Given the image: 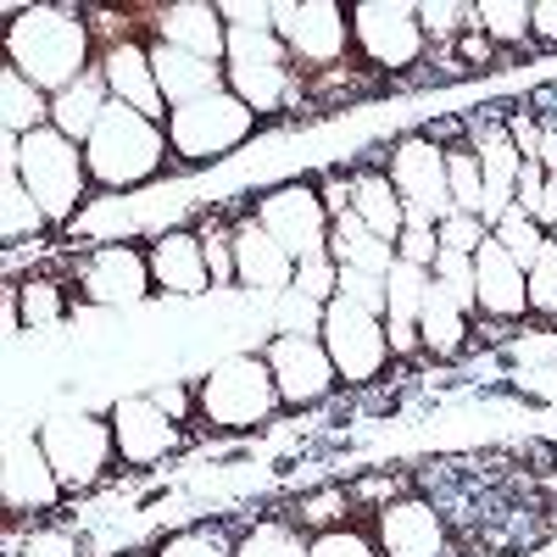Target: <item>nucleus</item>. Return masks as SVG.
Listing matches in <instances>:
<instances>
[{
    "label": "nucleus",
    "instance_id": "nucleus-4",
    "mask_svg": "<svg viewBox=\"0 0 557 557\" xmlns=\"http://www.w3.org/2000/svg\"><path fill=\"white\" fill-rule=\"evenodd\" d=\"M168 157H173V151H168V128L151 123L146 112L123 107V101L107 107L101 128L89 134V146H84L89 178H96L101 190H134V184L157 178Z\"/></svg>",
    "mask_w": 557,
    "mask_h": 557
},
{
    "label": "nucleus",
    "instance_id": "nucleus-43",
    "mask_svg": "<svg viewBox=\"0 0 557 557\" xmlns=\"http://www.w3.org/2000/svg\"><path fill=\"white\" fill-rule=\"evenodd\" d=\"M307 557H380V546L368 541L362 530H351V524H335V530L312 535V552Z\"/></svg>",
    "mask_w": 557,
    "mask_h": 557
},
{
    "label": "nucleus",
    "instance_id": "nucleus-31",
    "mask_svg": "<svg viewBox=\"0 0 557 557\" xmlns=\"http://www.w3.org/2000/svg\"><path fill=\"white\" fill-rule=\"evenodd\" d=\"M307 552H312V541L296 524H285V519H257L235 541V557H307Z\"/></svg>",
    "mask_w": 557,
    "mask_h": 557
},
{
    "label": "nucleus",
    "instance_id": "nucleus-21",
    "mask_svg": "<svg viewBox=\"0 0 557 557\" xmlns=\"http://www.w3.org/2000/svg\"><path fill=\"white\" fill-rule=\"evenodd\" d=\"M474 290H480V312L496 323H513L530 312V273L507 257L502 240H485L474 251Z\"/></svg>",
    "mask_w": 557,
    "mask_h": 557
},
{
    "label": "nucleus",
    "instance_id": "nucleus-35",
    "mask_svg": "<svg viewBox=\"0 0 557 557\" xmlns=\"http://www.w3.org/2000/svg\"><path fill=\"white\" fill-rule=\"evenodd\" d=\"M196 235H201V246H207L212 290L235 285V223H223V218H201V223H196Z\"/></svg>",
    "mask_w": 557,
    "mask_h": 557
},
{
    "label": "nucleus",
    "instance_id": "nucleus-40",
    "mask_svg": "<svg viewBox=\"0 0 557 557\" xmlns=\"http://www.w3.org/2000/svg\"><path fill=\"white\" fill-rule=\"evenodd\" d=\"M396 257L412 262V268H435V257H441V223H418V218H407L401 240H396Z\"/></svg>",
    "mask_w": 557,
    "mask_h": 557
},
{
    "label": "nucleus",
    "instance_id": "nucleus-50",
    "mask_svg": "<svg viewBox=\"0 0 557 557\" xmlns=\"http://www.w3.org/2000/svg\"><path fill=\"white\" fill-rule=\"evenodd\" d=\"M530 34L541 45H557V0H530Z\"/></svg>",
    "mask_w": 557,
    "mask_h": 557
},
{
    "label": "nucleus",
    "instance_id": "nucleus-6",
    "mask_svg": "<svg viewBox=\"0 0 557 557\" xmlns=\"http://www.w3.org/2000/svg\"><path fill=\"white\" fill-rule=\"evenodd\" d=\"M223 84L235 96L268 117L296 96V62L285 51V39L273 28H228V57H223Z\"/></svg>",
    "mask_w": 557,
    "mask_h": 557
},
{
    "label": "nucleus",
    "instance_id": "nucleus-32",
    "mask_svg": "<svg viewBox=\"0 0 557 557\" xmlns=\"http://www.w3.org/2000/svg\"><path fill=\"white\" fill-rule=\"evenodd\" d=\"M474 28L491 45H524L530 34V0H480L474 7Z\"/></svg>",
    "mask_w": 557,
    "mask_h": 557
},
{
    "label": "nucleus",
    "instance_id": "nucleus-46",
    "mask_svg": "<svg viewBox=\"0 0 557 557\" xmlns=\"http://www.w3.org/2000/svg\"><path fill=\"white\" fill-rule=\"evenodd\" d=\"M223 23L228 28H273V7L268 0H223Z\"/></svg>",
    "mask_w": 557,
    "mask_h": 557
},
{
    "label": "nucleus",
    "instance_id": "nucleus-11",
    "mask_svg": "<svg viewBox=\"0 0 557 557\" xmlns=\"http://www.w3.org/2000/svg\"><path fill=\"white\" fill-rule=\"evenodd\" d=\"M257 223H262L296 262L330 257V228H335V218H330V207H323V196H318V178H290V184H278V190H268V196L257 201Z\"/></svg>",
    "mask_w": 557,
    "mask_h": 557
},
{
    "label": "nucleus",
    "instance_id": "nucleus-42",
    "mask_svg": "<svg viewBox=\"0 0 557 557\" xmlns=\"http://www.w3.org/2000/svg\"><path fill=\"white\" fill-rule=\"evenodd\" d=\"M335 285H341V262H335V257L296 262V285H290V290H301V296H312V301L330 307V301H335Z\"/></svg>",
    "mask_w": 557,
    "mask_h": 557
},
{
    "label": "nucleus",
    "instance_id": "nucleus-13",
    "mask_svg": "<svg viewBox=\"0 0 557 557\" xmlns=\"http://www.w3.org/2000/svg\"><path fill=\"white\" fill-rule=\"evenodd\" d=\"M78 290H84V301H96V307H139L157 290L151 257L139 246H123V240H101L78 262Z\"/></svg>",
    "mask_w": 557,
    "mask_h": 557
},
{
    "label": "nucleus",
    "instance_id": "nucleus-49",
    "mask_svg": "<svg viewBox=\"0 0 557 557\" xmlns=\"http://www.w3.org/2000/svg\"><path fill=\"white\" fill-rule=\"evenodd\" d=\"M28 557H78V541L67 530H39L28 535Z\"/></svg>",
    "mask_w": 557,
    "mask_h": 557
},
{
    "label": "nucleus",
    "instance_id": "nucleus-23",
    "mask_svg": "<svg viewBox=\"0 0 557 557\" xmlns=\"http://www.w3.org/2000/svg\"><path fill=\"white\" fill-rule=\"evenodd\" d=\"M151 67H157V89H162L168 112L212 96V89H223V67L218 62H201L190 51H173V45H162V39L151 45Z\"/></svg>",
    "mask_w": 557,
    "mask_h": 557
},
{
    "label": "nucleus",
    "instance_id": "nucleus-5",
    "mask_svg": "<svg viewBox=\"0 0 557 557\" xmlns=\"http://www.w3.org/2000/svg\"><path fill=\"white\" fill-rule=\"evenodd\" d=\"M162 128H168V151L178 162L207 168V162H223L228 151H240L257 134V112L223 84V89H212V96H201L190 107H173Z\"/></svg>",
    "mask_w": 557,
    "mask_h": 557
},
{
    "label": "nucleus",
    "instance_id": "nucleus-26",
    "mask_svg": "<svg viewBox=\"0 0 557 557\" xmlns=\"http://www.w3.org/2000/svg\"><path fill=\"white\" fill-rule=\"evenodd\" d=\"M330 257L341 268H357V273H374V278H391V268L401 262L391 240H380L374 228H368L357 212H341L335 228H330Z\"/></svg>",
    "mask_w": 557,
    "mask_h": 557
},
{
    "label": "nucleus",
    "instance_id": "nucleus-27",
    "mask_svg": "<svg viewBox=\"0 0 557 557\" xmlns=\"http://www.w3.org/2000/svg\"><path fill=\"white\" fill-rule=\"evenodd\" d=\"M0 128L12 139H28L34 128H51V96L28 84L17 67H0Z\"/></svg>",
    "mask_w": 557,
    "mask_h": 557
},
{
    "label": "nucleus",
    "instance_id": "nucleus-10",
    "mask_svg": "<svg viewBox=\"0 0 557 557\" xmlns=\"http://www.w3.org/2000/svg\"><path fill=\"white\" fill-rule=\"evenodd\" d=\"M391 184L407 207V218L418 223H446L451 207V178H446V146L435 134H401L391 146Z\"/></svg>",
    "mask_w": 557,
    "mask_h": 557
},
{
    "label": "nucleus",
    "instance_id": "nucleus-7",
    "mask_svg": "<svg viewBox=\"0 0 557 557\" xmlns=\"http://www.w3.org/2000/svg\"><path fill=\"white\" fill-rule=\"evenodd\" d=\"M273 34L285 39L296 67L330 73L346 62L351 45V12L335 0H273Z\"/></svg>",
    "mask_w": 557,
    "mask_h": 557
},
{
    "label": "nucleus",
    "instance_id": "nucleus-25",
    "mask_svg": "<svg viewBox=\"0 0 557 557\" xmlns=\"http://www.w3.org/2000/svg\"><path fill=\"white\" fill-rule=\"evenodd\" d=\"M351 212L374 228L380 240H401V228H407V207H401V196H396V184H391V173H380V168H357L351 173Z\"/></svg>",
    "mask_w": 557,
    "mask_h": 557
},
{
    "label": "nucleus",
    "instance_id": "nucleus-28",
    "mask_svg": "<svg viewBox=\"0 0 557 557\" xmlns=\"http://www.w3.org/2000/svg\"><path fill=\"white\" fill-rule=\"evenodd\" d=\"M418 341H424L430 357H457L462 341H469V312H462L430 273V296H424V318H418Z\"/></svg>",
    "mask_w": 557,
    "mask_h": 557
},
{
    "label": "nucleus",
    "instance_id": "nucleus-38",
    "mask_svg": "<svg viewBox=\"0 0 557 557\" xmlns=\"http://www.w3.org/2000/svg\"><path fill=\"white\" fill-rule=\"evenodd\" d=\"M424 39H457L462 28H474V7H457V0H424L418 7Z\"/></svg>",
    "mask_w": 557,
    "mask_h": 557
},
{
    "label": "nucleus",
    "instance_id": "nucleus-51",
    "mask_svg": "<svg viewBox=\"0 0 557 557\" xmlns=\"http://www.w3.org/2000/svg\"><path fill=\"white\" fill-rule=\"evenodd\" d=\"M341 502H346V496H335V491H330V496H312V502H307V513H301V519H307V524H330V519H335V507H341ZM330 530H335V524H330Z\"/></svg>",
    "mask_w": 557,
    "mask_h": 557
},
{
    "label": "nucleus",
    "instance_id": "nucleus-15",
    "mask_svg": "<svg viewBox=\"0 0 557 557\" xmlns=\"http://www.w3.org/2000/svg\"><path fill=\"white\" fill-rule=\"evenodd\" d=\"M62 474L51 469V451L39 446V435L17 430L7 441V469H0V496H7V513L28 519V513H51L62 502Z\"/></svg>",
    "mask_w": 557,
    "mask_h": 557
},
{
    "label": "nucleus",
    "instance_id": "nucleus-14",
    "mask_svg": "<svg viewBox=\"0 0 557 557\" xmlns=\"http://www.w3.org/2000/svg\"><path fill=\"white\" fill-rule=\"evenodd\" d=\"M268 368H273V385H278V401L285 407H318L341 385L330 351H323L318 335H278L268 341Z\"/></svg>",
    "mask_w": 557,
    "mask_h": 557
},
{
    "label": "nucleus",
    "instance_id": "nucleus-24",
    "mask_svg": "<svg viewBox=\"0 0 557 557\" xmlns=\"http://www.w3.org/2000/svg\"><path fill=\"white\" fill-rule=\"evenodd\" d=\"M107 107H112V89H107V78L96 67V73H84L78 84H67L62 96H51V128H62L73 146H89V134L101 128Z\"/></svg>",
    "mask_w": 557,
    "mask_h": 557
},
{
    "label": "nucleus",
    "instance_id": "nucleus-44",
    "mask_svg": "<svg viewBox=\"0 0 557 557\" xmlns=\"http://www.w3.org/2000/svg\"><path fill=\"white\" fill-rule=\"evenodd\" d=\"M278 318H285V335H318L323 330V301H312L301 290H285L278 296Z\"/></svg>",
    "mask_w": 557,
    "mask_h": 557
},
{
    "label": "nucleus",
    "instance_id": "nucleus-1",
    "mask_svg": "<svg viewBox=\"0 0 557 557\" xmlns=\"http://www.w3.org/2000/svg\"><path fill=\"white\" fill-rule=\"evenodd\" d=\"M7 67H17L45 96H62L89 73V23L73 7H23L7 28Z\"/></svg>",
    "mask_w": 557,
    "mask_h": 557
},
{
    "label": "nucleus",
    "instance_id": "nucleus-47",
    "mask_svg": "<svg viewBox=\"0 0 557 557\" xmlns=\"http://www.w3.org/2000/svg\"><path fill=\"white\" fill-rule=\"evenodd\" d=\"M541 196H546V168L541 162H524L519 168V184H513V207L535 218L541 212Z\"/></svg>",
    "mask_w": 557,
    "mask_h": 557
},
{
    "label": "nucleus",
    "instance_id": "nucleus-9",
    "mask_svg": "<svg viewBox=\"0 0 557 557\" xmlns=\"http://www.w3.org/2000/svg\"><path fill=\"white\" fill-rule=\"evenodd\" d=\"M323 351H330L341 385H374L391 362V341H385V318L380 312H362L351 301H330L323 307V330H318Z\"/></svg>",
    "mask_w": 557,
    "mask_h": 557
},
{
    "label": "nucleus",
    "instance_id": "nucleus-45",
    "mask_svg": "<svg viewBox=\"0 0 557 557\" xmlns=\"http://www.w3.org/2000/svg\"><path fill=\"white\" fill-rule=\"evenodd\" d=\"M151 401L173 418V424H190V418H201V407H196V391H184L178 380H168V385H157L151 391Z\"/></svg>",
    "mask_w": 557,
    "mask_h": 557
},
{
    "label": "nucleus",
    "instance_id": "nucleus-22",
    "mask_svg": "<svg viewBox=\"0 0 557 557\" xmlns=\"http://www.w3.org/2000/svg\"><path fill=\"white\" fill-rule=\"evenodd\" d=\"M157 39L173 45V51H190L201 62H218L228 57V23L218 7H207V0H178V7H162L157 12Z\"/></svg>",
    "mask_w": 557,
    "mask_h": 557
},
{
    "label": "nucleus",
    "instance_id": "nucleus-20",
    "mask_svg": "<svg viewBox=\"0 0 557 557\" xmlns=\"http://www.w3.org/2000/svg\"><path fill=\"white\" fill-rule=\"evenodd\" d=\"M151 278L162 296H178V301H196L212 290V268H207V246L196 228H162L151 240Z\"/></svg>",
    "mask_w": 557,
    "mask_h": 557
},
{
    "label": "nucleus",
    "instance_id": "nucleus-2",
    "mask_svg": "<svg viewBox=\"0 0 557 557\" xmlns=\"http://www.w3.org/2000/svg\"><path fill=\"white\" fill-rule=\"evenodd\" d=\"M0 168H17L23 190L45 207V218L51 223H73L84 212V196H89V162H84V146H73V139L62 128H34L28 139H0Z\"/></svg>",
    "mask_w": 557,
    "mask_h": 557
},
{
    "label": "nucleus",
    "instance_id": "nucleus-19",
    "mask_svg": "<svg viewBox=\"0 0 557 557\" xmlns=\"http://www.w3.org/2000/svg\"><path fill=\"white\" fill-rule=\"evenodd\" d=\"M101 78H107V89H112V101L146 112L151 123H168V101H162L157 67H151V45H139L134 34L112 39L107 51H101Z\"/></svg>",
    "mask_w": 557,
    "mask_h": 557
},
{
    "label": "nucleus",
    "instance_id": "nucleus-41",
    "mask_svg": "<svg viewBox=\"0 0 557 557\" xmlns=\"http://www.w3.org/2000/svg\"><path fill=\"white\" fill-rule=\"evenodd\" d=\"M530 312L557 318V246L546 240V251L530 262Z\"/></svg>",
    "mask_w": 557,
    "mask_h": 557
},
{
    "label": "nucleus",
    "instance_id": "nucleus-29",
    "mask_svg": "<svg viewBox=\"0 0 557 557\" xmlns=\"http://www.w3.org/2000/svg\"><path fill=\"white\" fill-rule=\"evenodd\" d=\"M45 228H51V218H45V207L23 190L17 168H0V240H7V246L39 240Z\"/></svg>",
    "mask_w": 557,
    "mask_h": 557
},
{
    "label": "nucleus",
    "instance_id": "nucleus-33",
    "mask_svg": "<svg viewBox=\"0 0 557 557\" xmlns=\"http://www.w3.org/2000/svg\"><path fill=\"white\" fill-rule=\"evenodd\" d=\"M446 178H451V207L480 218V207H485V173H480V157L469 146H446Z\"/></svg>",
    "mask_w": 557,
    "mask_h": 557
},
{
    "label": "nucleus",
    "instance_id": "nucleus-53",
    "mask_svg": "<svg viewBox=\"0 0 557 557\" xmlns=\"http://www.w3.org/2000/svg\"><path fill=\"white\" fill-rule=\"evenodd\" d=\"M546 173H557V117H546V128H541V157H535Z\"/></svg>",
    "mask_w": 557,
    "mask_h": 557
},
{
    "label": "nucleus",
    "instance_id": "nucleus-37",
    "mask_svg": "<svg viewBox=\"0 0 557 557\" xmlns=\"http://www.w3.org/2000/svg\"><path fill=\"white\" fill-rule=\"evenodd\" d=\"M157 557H235V541L223 535V524H190L162 541Z\"/></svg>",
    "mask_w": 557,
    "mask_h": 557
},
{
    "label": "nucleus",
    "instance_id": "nucleus-8",
    "mask_svg": "<svg viewBox=\"0 0 557 557\" xmlns=\"http://www.w3.org/2000/svg\"><path fill=\"white\" fill-rule=\"evenodd\" d=\"M34 435H39V446H45V451H51V469L62 474V485H67V491H89V485H101V480H107V469L117 462L112 424H101V418H89V412H51Z\"/></svg>",
    "mask_w": 557,
    "mask_h": 557
},
{
    "label": "nucleus",
    "instance_id": "nucleus-30",
    "mask_svg": "<svg viewBox=\"0 0 557 557\" xmlns=\"http://www.w3.org/2000/svg\"><path fill=\"white\" fill-rule=\"evenodd\" d=\"M62 318H67V301L57 278H23L12 290V323H23V330H57Z\"/></svg>",
    "mask_w": 557,
    "mask_h": 557
},
{
    "label": "nucleus",
    "instance_id": "nucleus-55",
    "mask_svg": "<svg viewBox=\"0 0 557 557\" xmlns=\"http://www.w3.org/2000/svg\"><path fill=\"white\" fill-rule=\"evenodd\" d=\"M552 246H557V228H552Z\"/></svg>",
    "mask_w": 557,
    "mask_h": 557
},
{
    "label": "nucleus",
    "instance_id": "nucleus-3",
    "mask_svg": "<svg viewBox=\"0 0 557 557\" xmlns=\"http://www.w3.org/2000/svg\"><path fill=\"white\" fill-rule=\"evenodd\" d=\"M196 407H201V424H212L223 435H246V430H262L285 401H278L268 357L228 351L196 380Z\"/></svg>",
    "mask_w": 557,
    "mask_h": 557
},
{
    "label": "nucleus",
    "instance_id": "nucleus-16",
    "mask_svg": "<svg viewBox=\"0 0 557 557\" xmlns=\"http://www.w3.org/2000/svg\"><path fill=\"white\" fill-rule=\"evenodd\" d=\"M107 424H112V441H117V462H128V469H157V462H168V451H178V441H184V424H173L151 396L112 401Z\"/></svg>",
    "mask_w": 557,
    "mask_h": 557
},
{
    "label": "nucleus",
    "instance_id": "nucleus-17",
    "mask_svg": "<svg viewBox=\"0 0 557 557\" xmlns=\"http://www.w3.org/2000/svg\"><path fill=\"white\" fill-rule=\"evenodd\" d=\"M235 285H240L251 301H257V296H262V301H278V296L296 285V257L257 223V212L235 223Z\"/></svg>",
    "mask_w": 557,
    "mask_h": 557
},
{
    "label": "nucleus",
    "instance_id": "nucleus-48",
    "mask_svg": "<svg viewBox=\"0 0 557 557\" xmlns=\"http://www.w3.org/2000/svg\"><path fill=\"white\" fill-rule=\"evenodd\" d=\"M541 128H546V123H541L535 112H513V117H507V134H513V146L524 151V162L541 157Z\"/></svg>",
    "mask_w": 557,
    "mask_h": 557
},
{
    "label": "nucleus",
    "instance_id": "nucleus-54",
    "mask_svg": "<svg viewBox=\"0 0 557 557\" xmlns=\"http://www.w3.org/2000/svg\"><path fill=\"white\" fill-rule=\"evenodd\" d=\"M123 557H146V552H123Z\"/></svg>",
    "mask_w": 557,
    "mask_h": 557
},
{
    "label": "nucleus",
    "instance_id": "nucleus-36",
    "mask_svg": "<svg viewBox=\"0 0 557 557\" xmlns=\"http://www.w3.org/2000/svg\"><path fill=\"white\" fill-rule=\"evenodd\" d=\"M430 273H435V285H441V290H446V296H451V301H457L462 312H469V318L480 312V290H474V257L441 251Z\"/></svg>",
    "mask_w": 557,
    "mask_h": 557
},
{
    "label": "nucleus",
    "instance_id": "nucleus-34",
    "mask_svg": "<svg viewBox=\"0 0 557 557\" xmlns=\"http://www.w3.org/2000/svg\"><path fill=\"white\" fill-rule=\"evenodd\" d=\"M491 240H502V246H507V257H513V262L530 273V262L546 251V240H552V235H546V228H541L530 212H519V207H513V212H507V218L491 228Z\"/></svg>",
    "mask_w": 557,
    "mask_h": 557
},
{
    "label": "nucleus",
    "instance_id": "nucleus-12",
    "mask_svg": "<svg viewBox=\"0 0 557 557\" xmlns=\"http://www.w3.org/2000/svg\"><path fill=\"white\" fill-rule=\"evenodd\" d=\"M351 45L385 73H401V67H418L424 57V23H418V7L407 0H362L351 7Z\"/></svg>",
    "mask_w": 557,
    "mask_h": 557
},
{
    "label": "nucleus",
    "instance_id": "nucleus-39",
    "mask_svg": "<svg viewBox=\"0 0 557 557\" xmlns=\"http://www.w3.org/2000/svg\"><path fill=\"white\" fill-rule=\"evenodd\" d=\"M485 240H491V223H485V218H474V212H451V218L441 223V251L474 257Z\"/></svg>",
    "mask_w": 557,
    "mask_h": 557
},
{
    "label": "nucleus",
    "instance_id": "nucleus-52",
    "mask_svg": "<svg viewBox=\"0 0 557 557\" xmlns=\"http://www.w3.org/2000/svg\"><path fill=\"white\" fill-rule=\"evenodd\" d=\"M535 223L546 228V235L557 228V173H546V196H541V212H535Z\"/></svg>",
    "mask_w": 557,
    "mask_h": 557
},
{
    "label": "nucleus",
    "instance_id": "nucleus-18",
    "mask_svg": "<svg viewBox=\"0 0 557 557\" xmlns=\"http://www.w3.org/2000/svg\"><path fill=\"white\" fill-rule=\"evenodd\" d=\"M374 546L380 557H446V519L424 496L385 502L374 519Z\"/></svg>",
    "mask_w": 557,
    "mask_h": 557
}]
</instances>
